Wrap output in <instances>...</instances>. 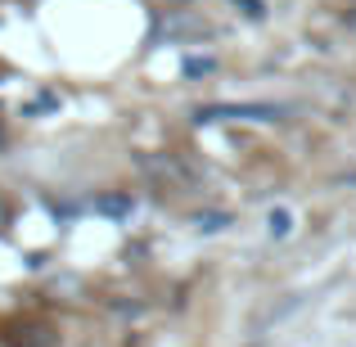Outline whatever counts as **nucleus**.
Masks as SVG:
<instances>
[{"instance_id": "f257e3e1", "label": "nucleus", "mask_w": 356, "mask_h": 347, "mask_svg": "<svg viewBox=\"0 0 356 347\" xmlns=\"http://www.w3.org/2000/svg\"><path fill=\"white\" fill-rule=\"evenodd\" d=\"M289 108L280 104H208V108H194V122L208 127V122H284Z\"/></svg>"}, {"instance_id": "f03ea898", "label": "nucleus", "mask_w": 356, "mask_h": 347, "mask_svg": "<svg viewBox=\"0 0 356 347\" xmlns=\"http://www.w3.org/2000/svg\"><path fill=\"white\" fill-rule=\"evenodd\" d=\"M293 230H298V217H293V208H284V203H275V208L266 212V239L284 243V239H293Z\"/></svg>"}, {"instance_id": "7ed1b4c3", "label": "nucleus", "mask_w": 356, "mask_h": 347, "mask_svg": "<svg viewBox=\"0 0 356 347\" xmlns=\"http://www.w3.org/2000/svg\"><path fill=\"white\" fill-rule=\"evenodd\" d=\"M212 68H217V63L203 59V54H185V77H208Z\"/></svg>"}, {"instance_id": "20e7f679", "label": "nucleus", "mask_w": 356, "mask_h": 347, "mask_svg": "<svg viewBox=\"0 0 356 347\" xmlns=\"http://www.w3.org/2000/svg\"><path fill=\"white\" fill-rule=\"evenodd\" d=\"M199 230H203V234H217V230H230V212H221V217H217V212H212V217H199Z\"/></svg>"}, {"instance_id": "39448f33", "label": "nucleus", "mask_w": 356, "mask_h": 347, "mask_svg": "<svg viewBox=\"0 0 356 347\" xmlns=\"http://www.w3.org/2000/svg\"><path fill=\"white\" fill-rule=\"evenodd\" d=\"M99 212H127V199H99Z\"/></svg>"}, {"instance_id": "423d86ee", "label": "nucleus", "mask_w": 356, "mask_h": 347, "mask_svg": "<svg viewBox=\"0 0 356 347\" xmlns=\"http://www.w3.org/2000/svg\"><path fill=\"white\" fill-rule=\"evenodd\" d=\"M167 5H185V0H167Z\"/></svg>"}]
</instances>
